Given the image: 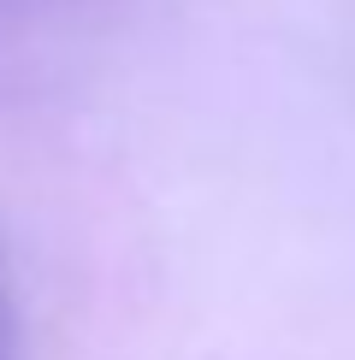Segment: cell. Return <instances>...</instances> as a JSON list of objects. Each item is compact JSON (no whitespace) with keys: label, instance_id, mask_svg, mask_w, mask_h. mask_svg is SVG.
Returning a JSON list of instances; mask_svg holds the SVG:
<instances>
[{"label":"cell","instance_id":"obj_1","mask_svg":"<svg viewBox=\"0 0 355 360\" xmlns=\"http://www.w3.org/2000/svg\"><path fill=\"white\" fill-rule=\"evenodd\" d=\"M18 354V319H12V283H6V248H0V360Z\"/></svg>","mask_w":355,"mask_h":360}]
</instances>
